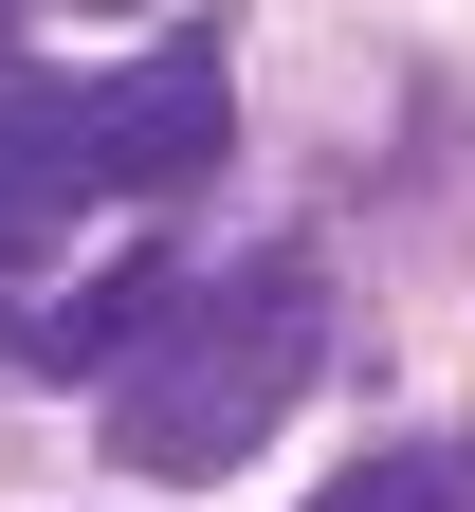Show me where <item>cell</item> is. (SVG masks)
Segmentation results:
<instances>
[{
	"label": "cell",
	"mask_w": 475,
	"mask_h": 512,
	"mask_svg": "<svg viewBox=\"0 0 475 512\" xmlns=\"http://www.w3.org/2000/svg\"><path fill=\"white\" fill-rule=\"evenodd\" d=\"M311 366H329V275L311 256H238V275H183L147 330H128L110 366V476H238L256 439H275L311 403Z\"/></svg>",
	"instance_id": "cell-1"
},
{
	"label": "cell",
	"mask_w": 475,
	"mask_h": 512,
	"mask_svg": "<svg viewBox=\"0 0 475 512\" xmlns=\"http://www.w3.org/2000/svg\"><path fill=\"white\" fill-rule=\"evenodd\" d=\"M311 512H475V439H402V458H366V476H329Z\"/></svg>",
	"instance_id": "cell-2"
},
{
	"label": "cell",
	"mask_w": 475,
	"mask_h": 512,
	"mask_svg": "<svg viewBox=\"0 0 475 512\" xmlns=\"http://www.w3.org/2000/svg\"><path fill=\"white\" fill-rule=\"evenodd\" d=\"M0 92H19V0H0Z\"/></svg>",
	"instance_id": "cell-3"
},
{
	"label": "cell",
	"mask_w": 475,
	"mask_h": 512,
	"mask_svg": "<svg viewBox=\"0 0 475 512\" xmlns=\"http://www.w3.org/2000/svg\"><path fill=\"white\" fill-rule=\"evenodd\" d=\"M74 19H147V0H74Z\"/></svg>",
	"instance_id": "cell-4"
}]
</instances>
